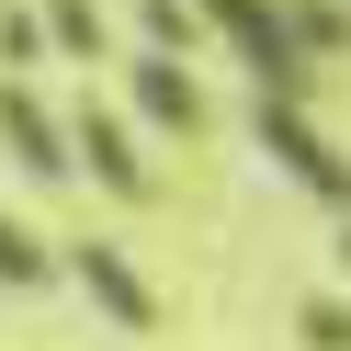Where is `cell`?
<instances>
[{
  "mask_svg": "<svg viewBox=\"0 0 351 351\" xmlns=\"http://www.w3.org/2000/svg\"><path fill=\"white\" fill-rule=\"evenodd\" d=\"M0 170L34 193H69V102L46 91V80H0Z\"/></svg>",
  "mask_w": 351,
  "mask_h": 351,
  "instance_id": "obj_1",
  "label": "cell"
},
{
  "mask_svg": "<svg viewBox=\"0 0 351 351\" xmlns=\"http://www.w3.org/2000/svg\"><path fill=\"white\" fill-rule=\"evenodd\" d=\"M69 170L91 193H114V204H147V193H159V182H147V136L102 91H69Z\"/></svg>",
  "mask_w": 351,
  "mask_h": 351,
  "instance_id": "obj_2",
  "label": "cell"
},
{
  "mask_svg": "<svg viewBox=\"0 0 351 351\" xmlns=\"http://www.w3.org/2000/svg\"><path fill=\"white\" fill-rule=\"evenodd\" d=\"M57 283H80V295H91L102 317L125 328V340H147V328H159V295L136 283V261H125L114 238H91V227H80V238H57Z\"/></svg>",
  "mask_w": 351,
  "mask_h": 351,
  "instance_id": "obj_3",
  "label": "cell"
},
{
  "mask_svg": "<svg viewBox=\"0 0 351 351\" xmlns=\"http://www.w3.org/2000/svg\"><path fill=\"white\" fill-rule=\"evenodd\" d=\"M250 136L272 147V159L295 170V182L317 193V204H340V215H351V159L317 136V125H306V102H272V91H250Z\"/></svg>",
  "mask_w": 351,
  "mask_h": 351,
  "instance_id": "obj_4",
  "label": "cell"
},
{
  "mask_svg": "<svg viewBox=\"0 0 351 351\" xmlns=\"http://www.w3.org/2000/svg\"><path fill=\"white\" fill-rule=\"evenodd\" d=\"M125 102H136V125L147 136H204V91H193V69L182 57H125Z\"/></svg>",
  "mask_w": 351,
  "mask_h": 351,
  "instance_id": "obj_5",
  "label": "cell"
},
{
  "mask_svg": "<svg viewBox=\"0 0 351 351\" xmlns=\"http://www.w3.org/2000/svg\"><path fill=\"white\" fill-rule=\"evenodd\" d=\"M34 23H46V57H69V69H102L114 57V12L102 0H34Z\"/></svg>",
  "mask_w": 351,
  "mask_h": 351,
  "instance_id": "obj_6",
  "label": "cell"
},
{
  "mask_svg": "<svg viewBox=\"0 0 351 351\" xmlns=\"http://www.w3.org/2000/svg\"><path fill=\"white\" fill-rule=\"evenodd\" d=\"M57 283V238H34L23 215H0V295H46Z\"/></svg>",
  "mask_w": 351,
  "mask_h": 351,
  "instance_id": "obj_7",
  "label": "cell"
},
{
  "mask_svg": "<svg viewBox=\"0 0 351 351\" xmlns=\"http://www.w3.org/2000/svg\"><path fill=\"white\" fill-rule=\"evenodd\" d=\"M136 46L193 69V46H204V12H193V0H136Z\"/></svg>",
  "mask_w": 351,
  "mask_h": 351,
  "instance_id": "obj_8",
  "label": "cell"
},
{
  "mask_svg": "<svg viewBox=\"0 0 351 351\" xmlns=\"http://www.w3.org/2000/svg\"><path fill=\"white\" fill-rule=\"evenodd\" d=\"M0 57H12V80L46 69V23H34V0H0Z\"/></svg>",
  "mask_w": 351,
  "mask_h": 351,
  "instance_id": "obj_9",
  "label": "cell"
},
{
  "mask_svg": "<svg viewBox=\"0 0 351 351\" xmlns=\"http://www.w3.org/2000/svg\"><path fill=\"white\" fill-rule=\"evenodd\" d=\"M340 261H351V227H340Z\"/></svg>",
  "mask_w": 351,
  "mask_h": 351,
  "instance_id": "obj_10",
  "label": "cell"
}]
</instances>
